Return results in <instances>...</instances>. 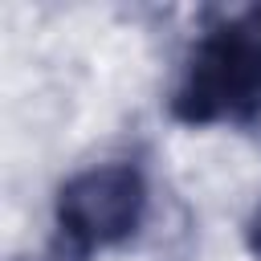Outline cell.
<instances>
[{
  "label": "cell",
  "instance_id": "obj_1",
  "mask_svg": "<svg viewBox=\"0 0 261 261\" xmlns=\"http://www.w3.org/2000/svg\"><path fill=\"white\" fill-rule=\"evenodd\" d=\"M143 175L130 163H98L61 184L57 220L82 249L122 241L143 216Z\"/></svg>",
  "mask_w": 261,
  "mask_h": 261
},
{
  "label": "cell",
  "instance_id": "obj_2",
  "mask_svg": "<svg viewBox=\"0 0 261 261\" xmlns=\"http://www.w3.org/2000/svg\"><path fill=\"white\" fill-rule=\"evenodd\" d=\"M257 241H261V212H257Z\"/></svg>",
  "mask_w": 261,
  "mask_h": 261
}]
</instances>
